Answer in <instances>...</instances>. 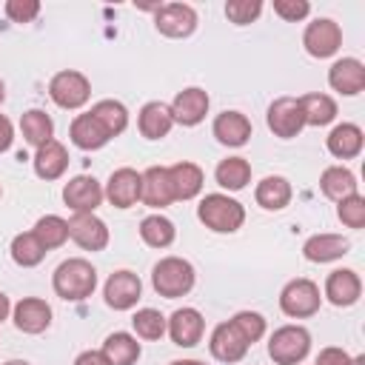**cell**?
<instances>
[{
	"instance_id": "obj_1",
	"label": "cell",
	"mask_w": 365,
	"mask_h": 365,
	"mask_svg": "<svg viewBox=\"0 0 365 365\" xmlns=\"http://www.w3.org/2000/svg\"><path fill=\"white\" fill-rule=\"evenodd\" d=\"M51 288L66 302H83L97 288V268L83 257H71V259H66L54 268Z\"/></svg>"
},
{
	"instance_id": "obj_2",
	"label": "cell",
	"mask_w": 365,
	"mask_h": 365,
	"mask_svg": "<svg viewBox=\"0 0 365 365\" xmlns=\"http://www.w3.org/2000/svg\"><path fill=\"white\" fill-rule=\"evenodd\" d=\"M197 220L214 234H234L245 222V208L228 194H205L197 205Z\"/></svg>"
},
{
	"instance_id": "obj_3",
	"label": "cell",
	"mask_w": 365,
	"mask_h": 365,
	"mask_svg": "<svg viewBox=\"0 0 365 365\" xmlns=\"http://www.w3.org/2000/svg\"><path fill=\"white\" fill-rule=\"evenodd\" d=\"M197 282V271L188 259L182 257H163L154 271H151V285L160 297L165 299H177V297H185Z\"/></svg>"
},
{
	"instance_id": "obj_4",
	"label": "cell",
	"mask_w": 365,
	"mask_h": 365,
	"mask_svg": "<svg viewBox=\"0 0 365 365\" xmlns=\"http://www.w3.org/2000/svg\"><path fill=\"white\" fill-rule=\"evenodd\" d=\"M311 351V334L302 325H282L268 336V356L274 365H299Z\"/></svg>"
},
{
	"instance_id": "obj_5",
	"label": "cell",
	"mask_w": 365,
	"mask_h": 365,
	"mask_svg": "<svg viewBox=\"0 0 365 365\" xmlns=\"http://www.w3.org/2000/svg\"><path fill=\"white\" fill-rule=\"evenodd\" d=\"M319 305H322V294L314 279L297 277L279 291V308L291 319H308L319 311Z\"/></svg>"
},
{
	"instance_id": "obj_6",
	"label": "cell",
	"mask_w": 365,
	"mask_h": 365,
	"mask_svg": "<svg viewBox=\"0 0 365 365\" xmlns=\"http://www.w3.org/2000/svg\"><path fill=\"white\" fill-rule=\"evenodd\" d=\"M48 97L54 100V106L66 108V111H77L88 103L91 97V83L83 71H74V68H66V71H57L51 80H48Z\"/></svg>"
},
{
	"instance_id": "obj_7",
	"label": "cell",
	"mask_w": 365,
	"mask_h": 365,
	"mask_svg": "<svg viewBox=\"0 0 365 365\" xmlns=\"http://www.w3.org/2000/svg\"><path fill=\"white\" fill-rule=\"evenodd\" d=\"M302 46L317 60L334 57L339 51V46H342V29H339V23H334L331 17L311 20L305 26V31H302Z\"/></svg>"
},
{
	"instance_id": "obj_8",
	"label": "cell",
	"mask_w": 365,
	"mask_h": 365,
	"mask_svg": "<svg viewBox=\"0 0 365 365\" xmlns=\"http://www.w3.org/2000/svg\"><path fill=\"white\" fill-rule=\"evenodd\" d=\"M197 11L194 6L188 3H165L157 9L154 14V26L163 37H171V40H185L197 31Z\"/></svg>"
},
{
	"instance_id": "obj_9",
	"label": "cell",
	"mask_w": 365,
	"mask_h": 365,
	"mask_svg": "<svg viewBox=\"0 0 365 365\" xmlns=\"http://www.w3.org/2000/svg\"><path fill=\"white\" fill-rule=\"evenodd\" d=\"M265 120H268V128L274 131V137H279V140H291L305 128V117H302L297 97H277L268 106Z\"/></svg>"
},
{
	"instance_id": "obj_10",
	"label": "cell",
	"mask_w": 365,
	"mask_h": 365,
	"mask_svg": "<svg viewBox=\"0 0 365 365\" xmlns=\"http://www.w3.org/2000/svg\"><path fill=\"white\" fill-rule=\"evenodd\" d=\"M103 185L88 174H77L63 185V202L74 214H94L103 205Z\"/></svg>"
},
{
	"instance_id": "obj_11",
	"label": "cell",
	"mask_w": 365,
	"mask_h": 365,
	"mask_svg": "<svg viewBox=\"0 0 365 365\" xmlns=\"http://www.w3.org/2000/svg\"><path fill=\"white\" fill-rule=\"evenodd\" d=\"M103 297H106V305L114 308V311H131L140 297H143V282L134 271H114L106 285H103Z\"/></svg>"
},
{
	"instance_id": "obj_12",
	"label": "cell",
	"mask_w": 365,
	"mask_h": 365,
	"mask_svg": "<svg viewBox=\"0 0 365 365\" xmlns=\"http://www.w3.org/2000/svg\"><path fill=\"white\" fill-rule=\"evenodd\" d=\"M208 106H211L208 91H202L200 86H188V88H182V91H177V94H174V100H171V106H168V108H171L174 123H180V125H185V128H191V125H200V123L205 120Z\"/></svg>"
},
{
	"instance_id": "obj_13",
	"label": "cell",
	"mask_w": 365,
	"mask_h": 365,
	"mask_svg": "<svg viewBox=\"0 0 365 365\" xmlns=\"http://www.w3.org/2000/svg\"><path fill=\"white\" fill-rule=\"evenodd\" d=\"M140 188H143V174L125 165V168L111 171L106 188H103V197L114 208H131L140 202Z\"/></svg>"
},
{
	"instance_id": "obj_14",
	"label": "cell",
	"mask_w": 365,
	"mask_h": 365,
	"mask_svg": "<svg viewBox=\"0 0 365 365\" xmlns=\"http://www.w3.org/2000/svg\"><path fill=\"white\" fill-rule=\"evenodd\" d=\"M68 237L83 248V251H103L111 240L108 225L97 214H74L68 220Z\"/></svg>"
},
{
	"instance_id": "obj_15",
	"label": "cell",
	"mask_w": 365,
	"mask_h": 365,
	"mask_svg": "<svg viewBox=\"0 0 365 365\" xmlns=\"http://www.w3.org/2000/svg\"><path fill=\"white\" fill-rule=\"evenodd\" d=\"M168 328H165V334L171 336V342L174 345H180V348H194L200 339H202V331H205V319H202V314L197 311V308H177L168 319Z\"/></svg>"
},
{
	"instance_id": "obj_16",
	"label": "cell",
	"mask_w": 365,
	"mask_h": 365,
	"mask_svg": "<svg viewBox=\"0 0 365 365\" xmlns=\"http://www.w3.org/2000/svg\"><path fill=\"white\" fill-rule=\"evenodd\" d=\"M362 297V279L354 268H336L328 274L325 279V299L336 308H348L354 302H359Z\"/></svg>"
},
{
	"instance_id": "obj_17",
	"label": "cell",
	"mask_w": 365,
	"mask_h": 365,
	"mask_svg": "<svg viewBox=\"0 0 365 365\" xmlns=\"http://www.w3.org/2000/svg\"><path fill=\"white\" fill-rule=\"evenodd\" d=\"M11 319L14 328L23 334H43L51 325V305L40 297H23L11 308Z\"/></svg>"
},
{
	"instance_id": "obj_18",
	"label": "cell",
	"mask_w": 365,
	"mask_h": 365,
	"mask_svg": "<svg viewBox=\"0 0 365 365\" xmlns=\"http://www.w3.org/2000/svg\"><path fill=\"white\" fill-rule=\"evenodd\" d=\"M248 342L237 334V328L231 322H220L214 331H211V339H208V351L217 362H225V365H234L240 362L245 354H248Z\"/></svg>"
},
{
	"instance_id": "obj_19",
	"label": "cell",
	"mask_w": 365,
	"mask_h": 365,
	"mask_svg": "<svg viewBox=\"0 0 365 365\" xmlns=\"http://www.w3.org/2000/svg\"><path fill=\"white\" fill-rule=\"evenodd\" d=\"M328 86L345 97H356L365 88V66L356 57H342L328 68Z\"/></svg>"
},
{
	"instance_id": "obj_20",
	"label": "cell",
	"mask_w": 365,
	"mask_h": 365,
	"mask_svg": "<svg viewBox=\"0 0 365 365\" xmlns=\"http://www.w3.org/2000/svg\"><path fill=\"white\" fill-rule=\"evenodd\" d=\"M217 143L228 145V148H240L251 140V120L242 114V111H222L214 117V125H211Z\"/></svg>"
},
{
	"instance_id": "obj_21",
	"label": "cell",
	"mask_w": 365,
	"mask_h": 365,
	"mask_svg": "<svg viewBox=\"0 0 365 365\" xmlns=\"http://www.w3.org/2000/svg\"><path fill=\"white\" fill-rule=\"evenodd\" d=\"M31 163H34V174L40 180L51 182V180H60L66 174V168H68V151H66V145L60 140H48L46 145L34 148Z\"/></svg>"
},
{
	"instance_id": "obj_22",
	"label": "cell",
	"mask_w": 365,
	"mask_h": 365,
	"mask_svg": "<svg viewBox=\"0 0 365 365\" xmlns=\"http://www.w3.org/2000/svg\"><path fill=\"white\" fill-rule=\"evenodd\" d=\"M140 202H145L148 208H165L174 202V191H171V180H168L165 165H151L143 171Z\"/></svg>"
},
{
	"instance_id": "obj_23",
	"label": "cell",
	"mask_w": 365,
	"mask_h": 365,
	"mask_svg": "<svg viewBox=\"0 0 365 365\" xmlns=\"http://www.w3.org/2000/svg\"><path fill=\"white\" fill-rule=\"evenodd\" d=\"M325 145L328 151L336 157V160H354L362 154V145H365V134L356 123H339L331 128V134L325 137Z\"/></svg>"
},
{
	"instance_id": "obj_24",
	"label": "cell",
	"mask_w": 365,
	"mask_h": 365,
	"mask_svg": "<svg viewBox=\"0 0 365 365\" xmlns=\"http://www.w3.org/2000/svg\"><path fill=\"white\" fill-rule=\"evenodd\" d=\"M351 242L342 237V234H314L302 242V257L308 262H334V259H342L348 254Z\"/></svg>"
},
{
	"instance_id": "obj_25",
	"label": "cell",
	"mask_w": 365,
	"mask_h": 365,
	"mask_svg": "<svg viewBox=\"0 0 365 365\" xmlns=\"http://www.w3.org/2000/svg\"><path fill=\"white\" fill-rule=\"evenodd\" d=\"M137 128L145 140H163L171 128H174V117H171V108L160 100H151L140 108L137 114Z\"/></svg>"
},
{
	"instance_id": "obj_26",
	"label": "cell",
	"mask_w": 365,
	"mask_h": 365,
	"mask_svg": "<svg viewBox=\"0 0 365 365\" xmlns=\"http://www.w3.org/2000/svg\"><path fill=\"white\" fill-rule=\"evenodd\" d=\"M168 180H171L174 200H182V202H185V200H194V197L202 191V182H205L202 168H200L197 163H188V160L168 165Z\"/></svg>"
},
{
	"instance_id": "obj_27",
	"label": "cell",
	"mask_w": 365,
	"mask_h": 365,
	"mask_svg": "<svg viewBox=\"0 0 365 365\" xmlns=\"http://www.w3.org/2000/svg\"><path fill=\"white\" fill-rule=\"evenodd\" d=\"M291 197H294V188H291V182H288L285 177H279V174L262 177V180L257 182V188H254V200H257V205L265 208V211H282V208L291 202Z\"/></svg>"
},
{
	"instance_id": "obj_28",
	"label": "cell",
	"mask_w": 365,
	"mask_h": 365,
	"mask_svg": "<svg viewBox=\"0 0 365 365\" xmlns=\"http://www.w3.org/2000/svg\"><path fill=\"white\" fill-rule=\"evenodd\" d=\"M68 137H71V143H74L80 151H97V148H103V145L111 140V137L106 134V128L91 117V111L77 114V117L71 120Z\"/></svg>"
},
{
	"instance_id": "obj_29",
	"label": "cell",
	"mask_w": 365,
	"mask_h": 365,
	"mask_svg": "<svg viewBox=\"0 0 365 365\" xmlns=\"http://www.w3.org/2000/svg\"><path fill=\"white\" fill-rule=\"evenodd\" d=\"M319 188L334 202H339V200H345L351 194H359V182H356L354 171L345 168V165H328L322 171V177H319Z\"/></svg>"
},
{
	"instance_id": "obj_30",
	"label": "cell",
	"mask_w": 365,
	"mask_h": 365,
	"mask_svg": "<svg viewBox=\"0 0 365 365\" xmlns=\"http://www.w3.org/2000/svg\"><path fill=\"white\" fill-rule=\"evenodd\" d=\"M100 351H103V356L108 359V365H134V362L140 359V354H143L137 336H131V334H125V331L108 334Z\"/></svg>"
},
{
	"instance_id": "obj_31",
	"label": "cell",
	"mask_w": 365,
	"mask_h": 365,
	"mask_svg": "<svg viewBox=\"0 0 365 365\" xmlns=\"http://www.w3.org/2000/svg\"><path fill=\"white\" fill-rule=\"evenodd\" d=\"M299 100V108H302V117H305V125H328L336 120V100L331 94H322V91H311V94H302L297 97Z\"/></svg>"
},
{
	"instance_id": "obj_32",
	"label": "cell",
	"mask_w": 365,
	"mask_h": 365,
	"mask_svg": "<svg viewBox=\"0 0 365 365\" xmlns=\"http://www.w3.org/2000/svg\"><path fill=\"white\" fill-rule=\"evenodd\" d=\"M214 180L225 191H242L251 182V163L245 157H225L217 163Z\"/></svg>"
},
{
	"instance_id": "obj_33",
	"label": "cell",
	"mask_w": 365,
	"mask_h": 365,
	"mask_svg": "<svg viewBox=\"0 0 365 365\" xmlns=\"http://www.w3.org/2000/svg\"><path fill=\"white\" fill-rule=\"evenodd\" d=\"M20 131H23V140L34 148L46 145L48 140H54V123L51 117L43 111V108H29L20 114Z\"/></svg>"
},
{
	"instance_id": "obj_34",
	"label": "cell",
	"mask_w": 365,
	"mask_h": 365,
	"mask_svg": "<svg viewBox=\"0 0 365 365\" xmlns=\"http://www.w3.org/2000/svg\"><path fill=\"white\" fill-rule=\"evenodd\" d=\"M91 117L106 128L108 137H117L128 128V108L120 100H100L91 106Z\"/></svg>"
},
{
	"instance_id": "obj_35",
	"label": "cell",
	"mask_w": 365,
	"mask_h": 365,
	"mask_svg": "<svg viewBox=\"0 0 365 365\" xmlns=\"http://www.w3.org/2000/svg\"><path fill=\"white\" fill-rule=\"evenodd\" d=\"M140 237H143V242H145L148 248H168V245L174 242V237H177V228H174V222H171L168 217H163V214H148V217H143V222H140Z\"/></svg>"
},
{
	"instance_id": "obj_36",
	"label": "cell",
	"mask_w": 365,
	"mask_h": 365,
	"mask_svg": "<svg viewBox=\"0 0 365 365\" xmlns=\"http://www.w3.org/2000/svg\"><path fill=\"white\" fill-rule=\"evenodd\" d=\"M31 231H34V237L40 240V245L46 251H54V248L66 245V240H68V220H63L57 214H46L34 222Z\"/></svg>"
},
{
	"instance_id": "obj_37",
	"label": "cell",
	"mask_w": 365,
	"mask_h": 365,
	"mask_svg": "<svg viewBox=\"0 0 365 365\" xmlns=\"http://www.w3.org/2000/svg\"><path fill=\"white\" fill-rule=\"evenodd\" d=\"M11 259L20 265V268H34V265H40L43 259H46V248L40 245V240L34 237V231H23V234H17L14 240H11Z\"/></svg>"
},
{
	"instance_id": "obj_38",
	"label": "cell",
	"mask_w": 365,
	"mask_h": 365,
	"mask_svg": "<svg viewBox=\"0 0 365 365\" xmlns=\"http://www.w3.org/2000/svg\"><path fill=\"white\" fill-rule=\"evenodd\" d=\"M131 328H134L137 339L154 342V339H163L168 322H165V317H163L157 308H140V311L131 317Z\"/></svg>"
},
{
	"instance_id": "obj_39",
	"label": "cell",
	"mask_w": 365,
	"mask_h": 365,
	"mask_svg": "<svg viewBox=\"0 0 365 365\" xmlns=\"http://www.w3.org/2000/svg\"><path fill=\"white\" fill-rule=\"evenodd\" d=\"M228 322L237 328V334H240V336H242L248 345L259 342V339L265 336V328H268L265 317H262V314H257V311H237V314H234Z\"/></svg>"
},
{
	"instance_id": "obj_40",
	"label": "cell",
	"mask_w": 365,
	"mask_h": 365,
	"mask_svg": "<svg viewBox=\"0 0 365 365\" xmlns=\"http://www.w3.org/2000/svg\"><path fill=\"white\" fill-rule=\"evenodd\" d=\"M336 217L345 228H362L365 225V197L362 194H351L345 200L336 202Z\"/></svg>"
},
{
	"instance_id": "obj_41",
	"label": "cell",
	"mask_w": 365,
	"mask_h": 365,
	"mask_svg": "<svg viewBox=\"0 0 365 365\" xmlns=\"http://www.w3.org/2000/svg\"><path fill=\"white\" fill-rule=\"evenodd\" d=\"M262 11V3L259 0H228L225 3V17L234 23V26H248L259 17Z\"/></svg>"
},
{
	"instance_id": "obj_42",
	"label": "cell",
	"mask_w": 365,
	"mask_h": 365,
	"mask_svg": "<svg viewBox=\"0 0 365 365\" xmlns=\"http://www.w3.org/2000/svg\"><path fill=\"white\" fill-rule=\"evenodd\" d=\"M274 14L282 17L285 23H299L311 14V3L308 0H274Z\"/></svg>"
},
{
	"instance_id": "obj_43",
	"label": "cell",
	"mask_w": 365,
	"mask_h": 365,
	"mask_svg": "<svg viewBox=\"0 0 365 365\" xmlns=\"http://www.w3.org/2000/svg\"><path fill=\"white\" fill-rule=\"evenodd\" d=\"M40 14V0H6V17L11 23H31Z\"/></svg>"
},
{
	"instance_id": "obj_44",
	"label": "cell",
	"mask_w": 365,
	"mask_h": 365,
	"mask_svg": "<svg viewBox=\"0 0 365 365\" xmlns=\"http://www.w3.org/2000/svg\"><path fill=\"white\" fill-rule=\"evenodd\" d=\"M314 365H351V354L336 348V345H328L317 354V362Z\"/></svg>"
},
{
	"instance_id": "obj_45",
	"label": "cell",
	"mask_w": 365,
	"mask_h": 365,
	"mask_svg": "<svg viewBox=\"0 0 365 365\" xmlns=\"http://www.w3.org/2000/svg\"><path fill=\"white\" fill-rule=\"evenodd\" d=\"M11 140H14V128H11V120L0 114V154L11 148Z\"/></svg>"
},
{
	"instance_id": "obj_46",
	"label": "cell",
	"mask_w": 365,
	"mask_h": 365,
	"mask_svg": "<svg viewBox=\"0 0 365 365\" xmlns=\"http://www.w3.org/2000/svg\"><path fill=\"white\" fill-rule=\"evenodd\" d=\"M74 365H108V359L103 356V351H83L74 359Z\"/></svg>"
},
{
	"instance_id": "obj_47",
	"label": "cell",
	"mask_w": 365,
	"mask_h": 365,
	"mask_svg": "<svg viewBox=\"0 0 365 365\" xmlns=\"http://www.w3.org/2000/svg\"><path fill=\"white\" fill-rule=\"evenodd\" d=\"M9 314H11V302H9V297L0 291V322L9 319Z\"/></svg>"
},
{
	"instance_id": "obj_48",
	"label": "cell",
	"mask_w": 365,
	"mask_h": 365,
	"mask_svg": "<svg viewBox=\"0 0 365 365\" xmlns=\"http://www.w3.org/2000/svg\"><path fill=\"white\" fill-rule=\"evenodd\" d=\"M168 365H205V362H200V359H174Z\"/></svg>"
},
{
	"instance_id": "obj_49",
	"label": "cell",
	"mask_w": 365,
	"mask_h": 365,
	"mask_svg": "<svg viewBox=\"0 0 365 365\" xmlns=\"http://www.w3.org/2000/svg\"><path fill=\"white\" fill-rule=\"evenodd\" d=\"M351 365H365V356L359 354V356H351Z\"/></svg>"
},
{
	"instance_id": "obj_50",
	"label": "cell",
	"mask_w": 365,
	"mask_h": 365,
	"mask_svg": "<svg viewBox=\"0 0 365 365\" xmlns=\"http://www.w3.org/2000/svg\"><path fill=\"white\" fill-rule=\"evenodd\" d=\"M3 365H31V362H26V359H9V362H3Z\"/></svg>"
},
{
	"instance_id": "obj_51",
	"label": "cell",
	"mask_w": 365,
	"mask_h": 365,
	"mask_svg": "<svg viewBox=\"0 0 365 365\" xmlns=\"http://www.w3.org/2000/svg\"><path fill=\"white\" fill-rule=\"evenodd\" d=\"M3 100H6V83L0 80V103H3Z\"/></svg>"
},
{
	"instance_id": "obj_52",
	"label": "cell",
	"mask_w": 365,
	"mask_h": 365,
	"mask_svg": "<svg viewBox=\"0 0 365 365\" xmlns=\"http://www.w3.org/2000/svg\"><path fill=\"white\" fill-rule=\"evenodd\" d=\"M0 197H3V185H0Z\"/></svg>"
}]
</instances>
